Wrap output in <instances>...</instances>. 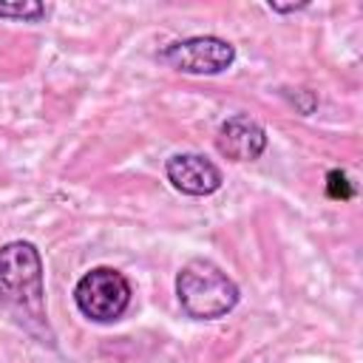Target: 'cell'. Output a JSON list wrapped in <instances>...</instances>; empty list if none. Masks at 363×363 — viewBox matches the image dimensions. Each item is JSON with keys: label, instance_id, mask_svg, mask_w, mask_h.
Masks as SVG:
<instances>
[{"label": "cell", "instance_id": "277c9868", "mask_svg": "<svg viewBox=\"0 0 363 363\" xmlns=\"http://www.w3.org/2000/svg\"><path fill=\"white\" fill-rule=\"evenodd\" d=\"M159 60L182 74L216 77L235 62V45L213 34H199V37H184L170 43L167 48L159 51Z\"/></svg>", "mask_w": 363, "mask_h": 363}, {"label": "cell", "instance_id": "8992f818", "mask_svg": "<svg viewBox=\"0 0 363 363\" xmlns=\"http://www.w3.org/2000/svg\"><path fill=\"white\" fill-rule=\"evenodd\" d=\"M267 142L269 139H267L264 125L250 119L247 113L227 116L216 133V147L230 162H255L267 150Z\"/></svg>", "mask_w": 363, "mask_h": 363}, {"label": "cell", "instance_id": "9c48e42d", "mask_svg": "<svg viewBox=\"0 0 363 363\" xmlns=\"http://www.w3.org/2000/svg\"><path fill=\"white\" fill-rule=\"evenodd\" d=\"M269 9H272V11H278V14H289V11H301V9H306V3H289V6L269 3Z\"/></svg>", "mask_w": 363, "mask_h": 363}, {"label": "cell", "instance_id": "7a4b0ae2", "mask_svg": "<svg viewBox=\"0 0 363 363\" xmlns=\"http://www.w3.org/2000/svg\"><path fill=\"white\" fill-rule=\"evenodd\" d=\"M176 298L187 318L218 320L238 306L241 289L210 258H193L176 272Z\"/></svg>", "mask_w": 363, "mask_h": 363}, {"label": "cell", "instance_id": "ba28073f", "mask_svg": "<svg viewBox=\"0 0 363 363\" xmlns=\"http://www.w3.org/2000/svg\"><path fill=\"white\" fill-rule=\"evenodd\" d=\"M326 193H329V199H352L354 196V187L349 184V179H346L343 170H329V176H326Z\"/></svg>", "mask_w": 363, "mask_h": 363}, {"label": "cell", "instance_id": "6da1fadb", "mask_svg": "<svg viewBox=\"0 0 363 363\" xmlns=\"http://www.w3.org/2000/svg\"><path fill=\"white\" fill-rule=\"evenodd\" d=\"M0 306L31 335L40 329L48 332L43 255L31 241H9L0 247Z\"/></svg>", "mask_w": 363, "mask_h": 363}, {"label": "cell", "instance_id": "3957f363", "mask_svg": "<svg viewBox=\"0 0 363 363\" xmlns=\"http://www.w3.org/2000/svg\"><path fill=\"white\" fill-rule=\"evenodd\" d=\"M130 281L113 267H91L74 286L77 309L94 323H113L130 306Z\"/></svg>", "mask_w": 363, "mask_h": 363}, {"label": "cell", "instance_id": "5b68a950", "mask_svg": "<svg viewBox=\"0 0 363 363\" xmlns=\"http://www.w3.org/2000/svg\"><path fill=\"white\" fill-rule=\"evenodd\" d=\"M164 176L184 196H213L224 184L221 170L201 153H173L164 162Z\"/></svg>", "mask_w": 363, "mask_h": 363}, {"label": "cell", "instance_id": "52a82bcc", "mask_svg": "<svg viewBox=\"0 0 363 363\" xmlns=\"http://www.w3.org/2000/svg\"><path fill=\"white\" fill-rule=\"evenodd\" d=\"M48 14V9L37 0H17V3H0V17H14L23 23H37Z\"/></svg>", "mask_w": 363, "mask_h": 363}]
</instances>
